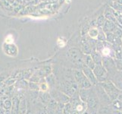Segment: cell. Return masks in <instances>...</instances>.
<instances>
[{
  "label": "cell",
  "instance_id": "6da1fadb",
  "mask_svg": "<svg viewBox=\"0 0 122 114\" xmlns=\"http://www.w3.org/2000/svg\"><path fill=\"white\" fill-rule=\"evenodd\" d=\"M99 84L104 88L112 101L117 99L120 94V89L116 87L114 83L109 81H106L103 82H99Z\"/></svg>",
  "mask_w": 122,
  "mask_h": 114
},
{
  "label": "cell",
  "instance_id": "7a4b0ae2",
  "mask_svg": "<svg viewBox=\"0 0 122 114\" xmlns=\"http://www.w3.org/2000/svg\"><path fill=\"white\" fill-rule=\"evenodd\" d=\"M74 79L76 82L80 86V88H83V89H88L92 87V84L91 82L87 79L85 76L83 71L76 70L74 71Z\"/></svg>",
  "mask_w": 122,
  "mask_h": 114
},
{
  "label": "cell",
  "instance_id": "3957f363",
  "mask_svg": "<svg viewBox=\"0 0 122 114\" xmlns=\"http://www.w3.org/2000/svg\"><path fill=\"white\" fill-rule=\"evenodd\" d=\"M93 72L96 75V78L98 79L99 82H103L106 81V75L108 73V71L106 69L104 68V66L102 65H96L94 69L92 70Z\"/></svg>",
  "mask_w": 122,
  "mask_h": 114
},
{
  "label": "cell",
  "instance_id": "277c9868",
  "mask_svg": "<svg viewBox=\"0 0 122 114\" xmlns=\"http://www.w3.org/2000/svg\"><path fill=\"white\" fill-rule=\"evenodd\" d=\"M96 92H97L98 98L101 101H102V102L106 103V105L112 104V101L111 100L110 98H109V96L108 95L106 91L104 90V88L102 86H100L99 84H98V86L96 87Z\"/></svg>",
  "mask_w": 122,
  "mask_h": 114
},
{
  "label": "cell",
  "instance_id": "5b68a950",
  "mask_svg": "<svg viewBox=\"0 0 122 114\" xmlns=\"http://www.w3.org/2000/svg\"><path fill=\"white\" fill-rule=\"evenodd\" d=\"M82 71L84 73V75H85L86 77L87 78V79L91 82L92 85H96V84H99V81H98V79L96 78L93 71H92L91 69H90L89 67H87L86 65H83L82 68Z\"/></svg>",
  "mask_w": 122,
  "mask_h": 114
},
{
  "label": "cell",
  "instance_id": "8992f818",
  "mask_svg": "<svg viewBox=\"0 0 122 114\" xmlns=\"http://www.w3.org/2000/svg\"><path fill=\"white\" fill-rule=\"evenodd\" d=\"M68 54L71 60H73L75 62H77V64H82L83 62V56L82 54L79 49L76 48H72L68 50Z\"/></svg>",
  "mask_w": 122,
  "mask_h": 114
},
{
  "label": "cell",
  "instance_id": "52a82bcc",
  "mask_svg": "<svg viewBox=\"0 0 122 114\" xmlns=\"http://www.w3.org/2000/svg\"><path fill=\"white\" fill-rule=\"evenodd\" d=\"M102 65L104 66V68L106 69L107 71H112L113 69H116L115 61L113 60L112 58H109L108 56L102 59Z\"/></svg>",
  "mask_w": 122,
  "mask_h": 114
},
{
  "label": "cell",
  "instance_id": "ba28073f",
  "mask_svg": "<svg viewBox=\"0 0 122 114\" xmlns=\"http://www.w3.org/2000/svg\"><path fill=\"white\" fill-rule=\"evenodd\" d=\"M90 56L92 59V60L96 63V65H102V58L101 56L100 53L96 49H93L92 50Z\"/></svg>",
  "mask_w": 122,
  "mask_h": 114
},
{
  "label": "cell",
  "instance_id": "9c48e42d",
  "mask_svg": "<svg viewBox=\"0 0 122 114\" xmlns=\"http://www.w3.org/2000/svg\"><path fill=\"white\" fill-rule=\"evenodd\" d=\"M87 107L90 109H95L98 107L99 104V100H98V98H96L95 96H91L90 95L89 98L87 100Z\"/></svg>",
  "mask_w": 122,
  "mask_h": 114
},
{
  "label": "cell",
  "instance_id": "30bf717a",
  "mask_svg": "<svg viewBox=\"0 0 122 114\" xmlns=\"http://www.w3.org/2000/svg\"><path fill=\"white\" fill-rule=\"evenodd\" d=\"M116 27H117L115 26V23H113L111 21L108 20V21H106V22H105L102 30L104 31L105 33H109V32L113 33V31H115V29Z\"/></svg>",
  "mask_w": 122,
  "mask_h": 114
},
{
  "label": "cell",
  "instance_id": "8fae6325",
  "mask_svg": "<svg viewBox=\"0 0 122 114\" xmlns=\"http://www.w3.org/2000/svg\"><path fill=\"white\" fill-rule=\"evenodd\" d=\"M90 93L87 89H83V88H80L79 91V98L83 102H87V100L90 97Z\"/></svg>",
  "mask_w": 122,
  "mask_h": 114
},
{
  "label": "cell",
  "instance_id": "7c38bea8",
  "mask_svg": "<svg viewBox=\"0 0 122 114\" xmlns=\"http://www.w3.org/2000/svg\"><path fill=\"white\" fill-rule=\"evenodd\" d=\"M114 110L108 105H104L99 107L97 114H113Z\"/></svg>",
  "mask_w": 122,
  "mask_h": 114
},
{
  "label": "cell",
  "instance_id": "4fadbf2b",
  "mask_svg": "<svg viewBox=\"0 0 122 114\" xmlns=\"http://www.w3.org/2000/svg\"><path fill=\"white\" fill-rule=\"evenodd\" d=\"M84 62H85V65L89 67L90 69H91L92 70H93L94 68L96 67V63L94 62V61L92 60V59L90 55H86L85 59H84Z\"/></svg>",
  "mask_w": 122,
  "mask_h": 114
},
{
  "label": "cell",
  "instance_id": "5bb4252c",
  "mask_svg": "<svg viewBox=\"0 0 122 114\" xmlns=\"http://www.w3.org/2000/svg\"><path fill=\"white\" fill-rule=\"evenodd\" d=\"M82 46H83V49L85 50V53H86V55H90L91 53H92V48L90 47V45L88 43V41L86 40H82Z\"/></svg>",
  "mask_w": 122,
  "mask_h": 114
},
{
  "label": "cell",
  "instance_id": "9a60e30c",
  "mask_svg": "<svg viewBox=\"0 0 122 114\" xmlns=\"http://www.w3.org/2000/svg\"><path fill=\"white\" fill-rule=\"evenodd\" d=\"M112 106L116 110H121L122 111V101L119 100H113L112 103Z\"/></svg>",
  "mask_w": 122,
  "mask_h": 114
},
{
  "label": "cell",
  "instance_id": "2e32d148",
  "mask_svg": "<svg viewBox=\"0 0 122 114\" xmlns=\"http://www.w3.org/2000/svg\"><path fill=\"white\" fill-rule=\"evenodd\" d=\"M58 104V102L55 99H51L49 102H48V107L47 108H49V109H55L56 110V109L57 108V106Z\"/></svg>",
  "mask_w": 122,
  "mask_h": 114
},
{
  "label": "cell",
  "instance_id": "e0dca14e",
  "mask_svg": "<svg viewBox=\"0 0 122 114\" xmlns=\"http://www.w3.org/2000/svg\"><path fill=\"white\" fill-rule=\"evenodd\" d=\"M73 111V107L72 104L70 102L65 103V107H64V114H71V112Z\"/></svg>",
  "mask_w": 122,
  "mask_h": 114
},
{
  "label": "cell",
  "instance_id": "ac0fdd59",
  "mask_svg": "<svg viewBox=\"0 0 122 114\" xmlns=\"http://www.w3.org/2000/svg\"><path fill=\"white\" fill-rule=\"evenodd\" d=\"M106 40L108 42V43H112V44L114 43L115 37H116L114 33L112 32H109V33H106Z\"/></svg>",
  "mask_w": 122,
  "mask_h": 114
},
{
  "label": "cell",
  "instance_id": "d6986e66",
  "mask_svg": "<svg viewBox=\"0 0 122 114\" xmlns=\"http://www.w3.org/2000/svg\"><path fill=\"white\" fill-rule=\"evenodd\" d=\"M64 107L65 103H58L57 108L56 109V114H64Z\"/></svg>",
  "mask_w": 122,
  "mask_h": 114
},
{
  "label": "cell",
  "instance_id": "ffe728a7",
  "mask_svg": "<svg viewBox=\"0 0 122 114\" xmlns=\"http://www.w3.org/2000/svg\"><path fill=\"white\" fill-rule=\"evenodd\" d=\"M97 39L102 42H104L106 40V33L104 32L103 30H100L99 31V34H98V37Z\"/></svg>",
  "mask_w": 122,
  "mask_h": 114
},
{
  "label": "cell",
  "instance_id": "44dd1931",
  "mask_svg": "<svg viewBox=\"0 0 122 114\" xmlns=\"http://www.w3.org/2000/svg\"><path fill=\"white\" fill-rule=\"evenodd\" d=\"M98 34H99V30L96 28H92L89 31V35L92 37V38H97L98 37Z\"/></svg>",
  "mask_w": 122,
  "mask_h": 114
},
{
  "label": "cell",
  "instance_id": "7402d4cb",
  "mask_svg": "<svg viewBox=\"0 0 122 114\" xmlns=\"http://www.w3.org/2000/svg\"><path fill=\"white\" fill-rule=\"evenodd\" d=\"M101 53H102V55L105 57H108V56H110V53H111V49L109 47H107V46H104V48L102 49V50L101 51Z\"/></svg>",
  "mask_w": 122,
  "mask_h": 114
},
{
  "label": "cell",
  "instance_id": "603a6c76",
  "mask_svg": "<svg viewBox=\"0 0 122 114\" xmlns=\"http://www.w3.org/2000/svg\"><path fill=\"white\" fill-rule=\"evenodd\" d=\"M116 69H117L119 71H122V60H115Z\"/></svg>",
  "mask_w": 122,
  "mask_h": 114
},
{
  "label": "cell",
  "instance_id": "cb8c5ba5",
  "mask_svg": "<svg viewBox=\"0 0 122 114\" xmlns=\"http://www.w3.org/2000/svg\"><path fill=\"white\" fill-rule=\"evenodd\" d=\"M113 33H114L116 37H121V36H122V30L120 28H118V27H116L115 29V31H113Z\"/></svg>",
  "mask_w": 122,
  "mask_h": 114
},
{
  "label": "cell",
  "instance_id": "d4e9b609",
  "mask_svg": "<svg viewBox=\"0 0 122 114\" xmlns=\"http://www.w3.org/2000/svg\"><path fill=\"white\" fill-rule=\"evenodd\" d=\"M105 22H105V18L103 16H100L99 18H98V20H97V25L99 27L103 26Z\"/></svg>",
  "mask_w": 122,
  "mask_h": 114
},
{
  "label": "cell",
  "instance_id": "484cf974",
  "mask_svg": "<svg viewBox=\"0 0 122 114\" xmlns=\"http://www.w3.org/2000/svg\"><path fill=\"white\" fill-rule=\"evenodd\" d=\"M20 111L22 113H24L26 111V103H25L24 100H23L22 102L20 103Z\"/></svg>",
  "mask_w": 122,
  "mask_h": 114
},
{
  "label": "cell",
  "instance_id": "4316f807",
  "mask_svg": "<svg viewBox=\"0 0 122 114\" xmlns=\"http://www.w3.org/2000/svg\"><path fill=\"white\" fill-rule=\"evenodd\" d=\"M30 87L31 88V90H38L39 89V86L37 85V84L35 83H30Z\"/></svg>",
  "mask_w": 122,
  "mask_h": 114
},
{
  "label": "cell",
  "instance_id": "83f0119b",
  "mask_svg": "<svg viewBox=\"0 0 122 114\" xmlns=\"http://www.w3.org/2000/svg\"><path fill=\"white\" fill-rule=\"evenodd\" d=\"M30 81H32V82H38L39 81H40V78L39 77H37V76H36V75H33V77L30 78Z\"/></svg>",
  "mask_w": 122,
  "mask_h": 114
},
{
  "label": "cell",
  "instance_id": "f1b7e54d",
  "mask_svg": "<svg viewBox=\"0 0 122 114\" xmlns=\"http://www.w3.org/2000/svg\"><path fill=\"white\" fill-rule=\"evenodd\" d=\"M46 111H47V114H56V110H55V109L47 108Z\"/></svg>",
  "mask_w": 122,
  "mask_h": 114
},
{
  "label": "cell",
  "instance_id": "f546056e",
  "mask_svg": "<svg viewBox=\"0 0 122 114\" xmlns=\"http://www.w3.org/2000/svg\"><path fill=\"white\" fill-rule=\"evenodd\" d=\"M5 107L6 109H9V107H11V103H10V101H5Z\"/></svg>",
  "mask_w": 122,
  "mask_h": 114
},
{
  "label": "cell",
  "instance_id": "4dcf8cb0",
  "mask_svg": "<svg viewBox=\"0 0 122 114\" xmlns=\"http://www.w3.org/2000/svg\"><path fill=\"white\" fill-rule=\"evenodd\" d=\"M113 114H122V111L121 110H116V109H114V113Z\"/></svg>",
  "mask_w": 122,
  "mask_h": 114
},
{
  "label": "cell",
  "instance_id": "1f68e13d",
  "mask_svg": "<svg viewBox=\"0 0 122 114\" xmlns=\"http://www.w3.org/2000/svg\"><path fill=\"white\" fill-rule=\"evenodd\" d=\"M40 114H47V111H46V109H42L41 110H40Z\"/></svg>",
  "mask_w": 122,
  "mask_h": 114
},
{
  "label": "cell",
  "instance_id": "d6a6232c",
  "mask_svg": "<svg viewBox=\"0 0 122 114\" xmlns=\"http://www.w3.org/2000/svg\"><path fill=\"white\" fill-rule=\"evenodd\" d=\"M41 87H42V88H43V91H46V89H47V86L46 85V84H43L41 85Z\"/></svg>",
  "mask_w": 122,
  "mask_h": 114
},
{
  "label": "cell",
  "instance_id": "836d02e7",
  "mask_svg": "<svg viewBox=\"0 0 122 114\" xmlns=\"http://www.w3.org/2000/svg\"><path fill=\"white\" fill-rule=\"evenodd\" d=\"M117 100H119L122 101V94H121V93H120V94H119V96H118V98H117Z\"/></svg>",
  "mask_w": 122,
  "mask_h": 114
},
{
  "label": "cell",
  "instance_id": "e575fe53",
  "mask_svg": "<svg viewBox=\"0 0 122 114\" xmlns=\"http://www.w3.org/2000/svg\"><path fill=\"white\" fill-rule=\"evenodd\" d=\"M82 114H90V113H89V111H88V110H86V111H84Z\"/></svg>",
  "mask_w": 122,
  "mask_h": 114
},
{
  "label": "cell",
  "instance_id": "d590c367",
  "mask_svg": "<svg viewBox=\"0 0 122 114\" xmlns=\"http://www.w3.org/2000/svg\"><path fill=\"white\" fill-rule=\"evenodd\" d=\"M121 40H122V36H121Z\"/></svg>",
  "mask_w": 122,
  "mask_h": 114
}]
</instances>
